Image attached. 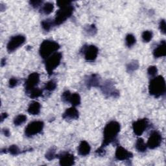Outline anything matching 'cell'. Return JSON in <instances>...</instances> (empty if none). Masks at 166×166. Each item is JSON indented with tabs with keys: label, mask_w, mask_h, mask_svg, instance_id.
Instances as JSON below:
<instances>
[{
	"label": "cell",
	"mask_w": 166,
	"mask_h": 166,
	"mask_svg": "<svg viewBox=\"0 0 166 166\" xmlns=\"http://www.w3.org/2000/svg\"><path fill=\"white\" fill-rule=\"evenodd\" d=\"M120 129V124L117 121H112L108 123L104 129L103 141L101 147L105 149V147L108 145L113 143L114 141H115Z\"/></svg>",
	"instance_id": "6da1fadb"
},
{
	"label": "cell",
	"mask_w": 166,
	"mask_h": 166,
	"mask_svg": "<svg viewBox=\"0 0 166 166\" xmlns=\"http://www.w3.org/2000/svg\"><path fill=\"white\" fill-rule=\"evenodd\" d=\"M165 81L162 76H156L151 79L149 85V94L159 98L165 94Z\"/></svg>",
	"instance_id": "7a4b0ae2"
},
{
	"label": "cell",
	"mask_w": 166,
	"mask_h": 166,
	"mask_svg": "<svg viewBox=\"0 0 166 166\" xmlns=\"http://www.w3.org/2000/svg\"><path fill=\"white\" fill-rule=\"evenodd\" d=\"M60 49V45L55 41L46 40L42 42L39 49L40 56L44 59H47L48 57L56 53Z\"/></svg>",
	"instance_id": "3957f363"
},
{
	"label": "cell",
	"mask_w": 166,
	"mask_h": 166,
	"mask_svg": "<svg viewBox=\"0 0 166 166\" xmlns=\"http://www.w3.org/2000/svg\"><path fill=\"white\" fill-rule=\"evenodd\" d=\"M74 10V7L71 5L60 8V9L56 13V16L54 20L55 26H60L66 22V20L71 17Z\"/></svg>",
	"instance_id": "277c9868"
},
{
	"label": "cell",
	"mask_w": 166,
	"mask_h": 166,
	"mask_svg": "<svg viewBox=\"0 0 166 166\" xmlns=\"http://www.w3.org/2000/svg\"><path fill=\"white\" fill-rule=\"evenodd\" d=\"M62 57V56L61 53L56 52L46 59V70L49 76H51L54 70L60 65Z\"/></svg>",
	"instance_id": "5b68a950"
},
{
	"label": "cell",
	"mask_w": 166,
	"mask_h": 166,
	"mask_svg": "<svg viewBox=\"0 0 166 166\" xmlns=\"http://www.w3.org/2000/svg\"><path fill=\"white\" fill-rule=\"evenodd\" d=\"M44 126V123L41 121H34L28 124V125L25 129V134L30 138L37 134L40 133L42 131Z\"/></svg>",
	"instance_id": "8992f818"
},
{
	"label": "cell",
	"mask_w": 166,
	"mask_h": 166,
	"mask_svg": "<svg viewBox=\"0 0 166 166\" xmlns=\"http://www.w3.org/2000/svg\"><path fill=\"white\" fill-rule=\"evenodd\" d=\"M26 37L23 35H18L12 37L7 45V49L9 53H12L22 46L26 42Z\"/></svg>",
	"instance_id": "52a82bcc"
},
{
	"label": "cell",
	"mask_w": 166,
	"mask_h": 166,
	"mask_svg": "<svg viewBox=\"0 0 166 166\" xmlns=\"http://www.w3.org/2000/svg\"><path fill=\"white\" fill-rule=\"evenodd\" d=\"M81 52L84 54L86 61L94 62L97 59L99 50L95 46L85 45L82 47Z\"/></svg>",
	"instance_id": "ba28073f"
},
{
	"label": "cell",
	"mask_w": 166,
	"mask_h": 166,
	"mask_svg": "<svg viewBox=\"0 0 166 166\" xmlns=\"http://www.w3.org/2000/svg\"><path fill=\"white\" fill-rule=\"evenodd\" d=\"M103 93L109 97H118L119 96V92L114 87V83L110 81H106L102 86H100Z\"/></svg>",
	"instance_id": "9c48e42d"
},
{
	"label": "cell",
	"mask_w": 166,
	"mask_h": 166,
	"mask_svg": "<svg viewBox=\"0 0 166 166\" xmlns=\"http://www.w3.org/2000/svg\"><path fill=\"white\" fill-rule=\"evenodd\" d=\"M162 141V137L160 132L158 131H153L149 138L147 146L151 149H156L160 145Z\"/></svg>",
	"instance_id": "30bf717a"
},
{
	"label": "cell",
	"mask_w": 166,
	"mask_h": 166,
	"mask_svg": "<svg viewBox=\"0 0 166 166\" xmlns=\"http://www.w3.org/2000/svg\"><path fill=\"white\" fill-rule=\"evenodd\" d=\"M40 82V75L37 73H32L30 74L27 79L25 82V88H26V93L29 92L32 89L36 88Z\"/></svg>",
	"instance_id": "8fae6325"
},
{
	"label": "cell",
	"mask_w": 166,
	"mask_h": 166,
	"mask_svg": "<svg viewBox=\"0 0 166 166\" xmlns=\"http://www.w3.org/2000/svg\"><path fill=\"white\" fill-rule=\"evenodd\" d=\"M148 127L147 119H141L132 124V129L136 136L142 135Z\"/></svg>",
	"instance_id": "7c38bea8"
},
{
	"label": "cell",
	"mask_w": 166,
	"mask_h": 166,
	"mask_svg": "<svg viewBox=\"0 0 166 166\" xmlns=\"http://www.w3.org/2000/svg\"><path fill=\"white\" fill-rule=\"evenodd\" d=\"M56 157L59 159L60 165L62 166H71L75 164V157L69 153H62Z\"/></svg>",
	"instance_id": "4fadbf2b"
},
{
	"label": "cell",
	"mask_w": 166,
	"mask_h": 166,
	"mask_svg": "<svg viewBox=\"0 0 166 166\" xmlns=\"http://www.w3.org/2000/svg\"><path fill=\"white\" fill-rule=\"evenodd\" d=\"M115 156V159L118 160L124 161L130 160L131 158L133 156V154H132V153L128 151L127 149H125L124 147L119 146L116 149Z\"/></svg>",
	"instance_id": "5bb4252c"
},
{
	"label": "cell",
	"mask_w": 166,
	"mask_h": 166,
	"mask_svg": "<svg viewBox=\"0 0 166 166\" xmlns=\"http://www.w3.org/2000/svg\"><path fill=\"white\" fill-rule=\"evenodd\" d=\"M85 84L88 88L92 87H100L101 78L98 74H92L86 78Z\"/></svg>",
	"instance_id": "9a60e30c"
},
{
	"label": "cell",
	"mask_w": 166,
	"mask_h": 166,
	"mask_svg": "<svg viewBox=\"0 0 166 166\" xmlns=\"http://www.w3.org/2000/svg\"><path fill=\"white\" fill-rule=\"evenodd\" d=\"M79 112L75 106H72L66 110L62 114V118L66 120H76L79 118Z\"/></svg>",
	"instance_id": "2e32d148"
},
{
	"label": "cell",
	"mask_w": 166,
	"mask_h": 166,
	"mask_svg": "<svg viewBox=\"0 0 166 166\" xmlns=\"http://www.w3.org/2000/svg\"><path fill=\"white\" fill-rule=\"evenodd\" d=\"M153 55L155 58H160L166 55V44L165 41L162 40L153 51Z\"/></svg>",
	"instance_id": "e0dca14e"
},
{
	"label": "cell",
	"mask_w": 166,
	"mask_h": 166,
	"mask_svg": "<svg viewBox=\"0 0 166 166\" xmlns=\"http://www.w3.org/2000/svg\"><path fill=\"white\" fill-rule=\"evenodd\" d=\"M91 147L89 144L86 141H82L78 147V153L79 155L85 156L90 154Z\"/></svg>",
	"instance_id": "ac0fdd59"
},
{
	"label": "cell",
	"mask_w": 166,
	"mask_h": 166,
	"mask_svg": "<svg viewBox=\"0 0 166 166\" xmlns=\"http://www.w3.org/2000/svg\"><path fill=\"white\" fill-rule=\"evenodd\" d=\"M40 104L35 101H33L30 103L27 111L29 114L31 115H38L40 112Z\"/></svg>",
	"instance_id": "d6986e66"
},
{
	"label": "cell",
	"mask_w": 166,
	"mask_h": 166,
	"mask_svg": "<svg viewBox=\"0 0 166 166\" xmlns=\"http://www.w3.org/2000/svg\"><path fill=\"white\" fill-rule=\"evenodd\" d=\"M136 150L138 152L141 153H144L147 150V144L145 143L144 139L142 138H139L137 139L136 145H135Z\"/></svg>",
	"instance_id": "ffe728a7"
},
{
	"label": "cell",
	"mask_w": 166,
	"mask_h": 166,
	"mask_svg": "<svg viewBox=\"0 0 166 166\" xmlns=\"http://www.w3.org/2000/svg\"><path fill=\"white\" fill-rule=\"evenodd\" d=\"M41 25H42V27L43 28L44 31H49L51 29L53 26H55L54 20H52L51 19H47L42 22Z\"/></svg>",
	"instance_id": "44dd1931"
},
{
	"label": "cell",
	"mask_w": 166,
	"mask_h": 166,
	"mask_svg": "<svg viewBox=\"0 0 166 166\" xmlns=\"http://www.w3.org/2000/svg\"><path fill=\"white\" fill-rule=\"evenodd\" d=\"M54 9V5L52 3H46L42 5L41 11L42 13L47 15L51 14Z\"/></svg>",
	"instance_id": "7402d4cb"
},
{
	"label": "cell",
	"mask_w": 166,
	"mask_h": 166,
	"mask_svg": "<svg viewBox=\"0 0 166 166\" xmlns=\"http://www.w3.org/2000/svg\"><path fill=\"white\" fill-rule=\"evenodd\" d=\"M27 94L32 99L38 98L42 95V90L38 88H35L28 92Z\"/></svg>",
	"instance_id": "603a6c76"
},
{
	"label": "cell",
	"mask_w": 166,
	"mask_h": 166,
	"mask_svg": "<svg viewBox=\"0 0 166 166\" xmlns=\"http://www.w3.org/2000/svg\"><path fill=\"white\" fill-rule=\"evenodd\" d=\"M70 103L73 105V106H76L81 104V96L77 93H74L71 94Z\"/></svg>",
	"instance_id": "cb8c5ba5"
},
{
	"label": "cell",
	"mask_w": 166,
	"mask_h": 166,
	"mask_svg": "<svg viewBox=\"0 0 166 166\" xmlns=\"http://www.w3.org/2000/svg\"><path fill=\"white\" fill-rule=\"evenodd\" d=\"M26 120H27V116L23 114H20L16 116V117L14 118V124L15 126H20L26 122Z\"/></svg>",
	"instance_id": "d4e9b609"
},
{
	"label": "cell",
	"mask_w": 166,
	"mask_h": 166,
	"mask_svg": "<svg viewBox=\"0 0 166 166\" xmlns=\"http://www.w3.org/2000/svg\"><path fill=\"white\" fill-rule=\"evenodd\" d=\"M138 68H139L138 62L137 61H133L129 62L127 65V71L129 73H132L138 70Z\"/></svg>",
	"instance_id": "484cf974"
},
{
	"label": "cell",
	"mask_w": 166,
	"mask_h": 166,
	"mask_svg": "<svg viewBox=\"0 0 166 166\" xmlns=\"http://www.w3.org/2000/svg\"><path fill=\"white\" fill-rule=\"evenodd\" d=\"M136 38L132 34H128L125 38V43L128 47H131L136 44Z\"/></svg>",
	"instance_id": "4316f807"
},
{
	"label": "cell",
	"mask_w": 166,
	"mask_h": 166,
	"mask_svg": "<svg viewBox=\"0 0 166 166\" xmlns=\"http://www.w3.org/2000/svg\"><path fill=\"white\" fill-rule=\"evenodd\" d=\"M56 157V155L55 147H51V149H49L46 154V159L48 160L49 161H51V160L55 159Z\"/></svg>",
	"instance_id": "83f0119b"
},
{
	"label": "cell",
	"mask_w": 166,
	"mask_h": 166,
	"mask_svg": "<svg viewBox=\"0 0 166 166\" xmlns=\"http://www.w3.org/2000/svg\"><path fill=\"white\" fill-rule=\"evenodd\" d=\"M153 37V32L151 31H145L142 35V38L144 42H150L152 40Z\"/></svg>",
	"instance_id": "f1b7e54d"
},
{
	"label": "cell",
	"mask_w": 166,
	"mask_h": 166,
	"mask_svg": "<svg viewBox=\"0 0 166 166\" xmlns=\"http://www.w3.org/2000/svg\"><path fill=\"white\" fill-rule=\"evenodd\" d=\"M56 87V82L53 80H51L46 83L44 88L46 90L48 91V92H52V91L55 90Z\"/></svg>",
	"instance_id": "f546056e"
},
{
	"label": "cell",
	"mask_w": 166,
	"mask_h": 166,
	"mask_svg": "<svg viewBox=\"0 0 166 166\" xmlns=\"http://www.w3.org/2000/svg\"><path fill=\"white\" fill-rule=\"evenodd\" d=\"M85 30L89 35L91 36L95 35L97 32V28L95 26V25H91V26H86L85 28Z\"/></svg>",
	"instance_id": "4dcf8cb0"
},
{
	"label": "cell",
	"mask_w": 166,
	"mask_h": 166,
	"mask_svg": "<svg viewBox=\"0 0 166 166\" xmlns=\"http://www.w3.org/2000/svg\"><path fill=\"white\" fill-rule=\"evenodd\" d=\"M7 151H9L12 155H14V156L18 155L20 153V151L18 147L16 145H12L11 146H10L9 148L8 149Z\"/></svg>",
	"instance_id": "1f68e13d"
},
{
	"label": "cell",
	"mask_w": 166,
	"mask_h": 166,
	"mask_svg": "<svg viewBox=\"0 0 166 166\" xmlns=\"http://www.w3.org/2000/svg\"><path fill=\"white\" fill-rule=\"evenodd\" d=\"M71 94L69 90H66L62 94V100L64 103H70Z\"/></svg>",
	"instance_id": "d6a6232c"
},
{
	"label": "cell",
	"mask_w": 166,
	"mask_h": 166,
	"mask_svg": "<svg viewBox=\"0 0 166 166\" xmlns=\"http://www.w3.org/2000/svg\"><path fill=\"white\" fill-rule=\"evenodd\" d=\"M158 73V69L156 68V66H149L147 69V73L149 76L151 77H154L156 76V75Z\"/></svg>",
	"instance_id": "836d02e7"
},
{
	"label": "cell",
	"mask_w": 166,
	"mask_h": 166,
	"mask_svg": "<svg viewBox=\"0 0 166 166\" xmlns=\"http://www.w3.org/2000/svg\"><path fill=\"white\" fill-rule=\"evenodd\" d=\"M18 84V80L16 79V78H11L9 80V85L10 88H14L15 86H16Z\"/></svg>",
	"instance_id": "e575fe53"
},
{
	"label": "cell",
	"mask_w": 166,
	"mask_h": 166,
	"mask_svg": "<svg viewBox=\"0 0 166 166\" xmlns=\"http://www.w3.org/2000/svg\"><path fill=\"white\" fill-rule=\"evenodd\" d=\"M30 5L33 7V8H38V7L41 6L43 3L42 1H38V0H35V1H31L29 2Z\"/></svg>",
	"instance_id": "d590c367"
},
{
	"label": "cell",
	"mask_w": 166,
	"mask_h": 166,
	"mask_svg": "<svg viewBox=\"0 0 166 166\" xmlns=\"http://www.w3.org/2000/svg\"><path fill=\"white\" fill-rule=\"evenodd\" d=\"M56 4L60 8H61V7H66V6L71 5V2H69V1H57Z\"/></svg>",
	"instance_id": "8d00e7d4"
},
{
	"label": "cell",
	"mask_w": 166,
	"mask_h": 166,
	"mask_svg": "<svg viewBox=\"0 0 166 166\" xmlns=\"http://www.w3.org/2000/svg\"><path fill=\"white\" fill-rule=\"evenodd\" d=\"M165 20H162L160 22V25H159V28L160 31L163 33L164 35L165 34Z\"/></svg>",
	"instance_id": "74e56055"
},
{
	"label": "cell",
	"mask_w": 166,
	"mask_h": 166,
	"mask_svg": "<svg viewBox=\"0 0 166 166\" xmlns=\"http://www.w3.org/2000/svg\"><path fill=\"white\" fill-rule=\"evenodd\" d=\"M95 153L97 155H99V156H104L105 154V149L104 148H101L100 147L98 149H97V151H95Z\"/></svg>",
	"instance_id": "f35d334b"
},
{
	"label": "cell",
	"mask_w": 166,
	"mask_h": 166,
	"mask_svg": "<svg viewBox=\"0 0 166 166\" xmlns=\"http://www.w3.org/2000/svg\"><path fill=\"white\" fill-rule=\"evenodd\" d=\"M3 133L5 136H9L11 134L10 131L8 129H3Z\"/></svg>",
	"instance_id": "ab89813d"
},
{
	"label": "cell",
	"mask_w": 166,
	"mask_h": 166,
	"mask_svg": "<svg viewBox=\"0 0 166 166\" xmlns=\"http://www.w3.org/2000/svg\"><path fill=\"white\" fill-rule=\"evenodd\" d=\"M8 117V114L7 113H3L1 115V121L3 122L4 120H5Z\"/></svg>",
	"instance_id": "60d3db41"
},
{
	"label": "cell",
	"mask_w": 166,
	"mask_h": 166,
	"mask_svg": "<svg viewBox=\"0 0 166 166\" xmlns=\"http://www.w3.org/2000/svg\"><path fill=\"white\" fill-rule=\"evenodd\" d=\"M5 64H6V59H5V58H4V59H2L1 66L3 67V66H4L5 65Z\"/></svg>",
	"instance_id": "b9f144b4"
}]
</instances>
